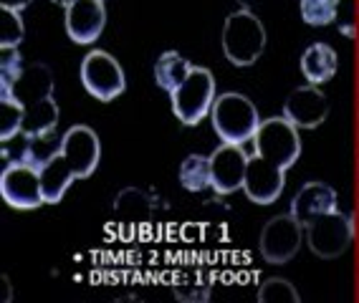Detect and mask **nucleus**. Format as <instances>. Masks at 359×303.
<instances>
[{"label":"nucleus","instance_id":"nucleus-1","mask_svg":"<svg viewBox=\"0 0 359 303\" xmlns=\"http://www.w3.org/2000/svg\"><path fill=\"white\" fill-rule=\"evenodd\" d=\"M253 144L256 152L248 155L243 190L250 202L271 205L286 188V169L302 157V136L286 116H271L261 122Z\"/></svg>","mask_w":359,"mask_h":303},{"label":"nucleus","instance_id":"nucleus-2","mask_svg":"<svg viewBox=\"0 0 359 303\" xmlns=\"http://www.w3.org/2000/svg\"><path fill=\"white\" fill-rule=\"evenodd\" d=\"M210 122L215 134L228 144H245L256 136L261 127V116H258L256 104L243 94L236 91H225L215 97L210 109Z\"/></svg>","mask_w":359,"mask_h":303},{"label":"nucleus","instance_id":"nucleus-3","mask_svg":"<svg viewBox=\"0 0 359 303\" xmlns=\"http://www.w3.org/2000/svg\"><path fill=\"white\" fill-rule=\"evenodd\" d=\"M266 51V28L256 13L241 8L223 23V53L233 66H250Z\"/></svg>","mask_w":359,"mask_h":303},{"label":"nucleus","instance_id":"nucleus-4","mask_svg":"<svg viewBox=\"0 0 359 303\" xmlns=\"http://www.w3.org/2000/svg\"><path fill=\"white\" fill-rule=\"evenodd\" d=\"M170 99L180 122L185 127H198L210 114L215 101V76L203 66H193V71L170 94Z\"/></svg>","mask_w":359,"mask_h":303},{"label":"nucleus","instance_id":"nucleus-5","mask_svg":"<svg viewBox=\"0 0 359 303\" xmlns=\"http://www.w3.org/2000/svg\"><path fill=\"white\" fill-rule=\"evenodd\" d=\"M304 235H306L309 251L324 260H332L344 255L346 248L352 246L354 223L349 215H344L337 207L332 213L319 215L309 225H304Z\"/></svg>","mask_w":359,"mask_h":303},{"label":"nucleus","instance_id":"nucleus-6","mask_svg":"<svg viewBox=\"0 0 359 303\" xmlns=\"http://www.w3.org/2000/svg\"><path fill=\"white\" fill-rule=\"evenodd\" d=\"M81 84L99 101H114L127 89V78L111 53L94 48L81 61Z\"/></svg>","mask_w":359,"mask_h":303},{"label":"nucleus","instance_id":"nucleus-7","mask_svg":"<svg viewBox=\"0 0 359 303\" xmlns=\"http://www.w3.org/2000/svg\"><path fill=\"white\" fill-rule=\"evenodd\" d=\"M304 225L294 218L291 213H283L271 218L261 230V240H258V251H261L263 260L271 265H283L294 258L299 248H302Z\"/></svg>","mask_w":359,"mask_h":303},{"label":"nucleus","instance_id":"nucleus-8","mask_svg":"<svg viewBox=\"0 0 359 303\" xmlns=\"http://www.w3.org/2000/svg\"><path fill=\"white\" fill-rule=\"evenodd\" d=\"M0 195L15 210H36L46 205L41 169L23 162H8L0 174Z\"/></svg>","mask_w":359,"mask_h":303},{"label":"nucleus","instance_id":"nucleus-9","mask_svg":"<svg viewBox=\"0 0 359 303\" xmlns=\"http://www.w3.org/2000/svg\"><path fill=\"white\" fill-rule=\"evenodd\" d=\"M61 157L76 180L91 177L94 169L99 167V157H102V142H99L97 132L83 124L66 129V134L61 136Z\"/></svg>","mask_w":359,"mask_h":303},{"label":"nucleus","instance_id":"nucleus-10","mask_svg":"<svg viewBox=\"0 0 359 303\" xmlns=\"http://www.w3.org/2000/svg\"><path fill=\"white\" fill-rule=\"evenodd\" d=\"M245 169H248V155L243 144L223 142L210 155V188L218 195H233L243 190Z\"/></svg>","mask_w":359,"mask_h":303},{"label":"nucleus","instance_id":"nucleus-11","mask_svg":"<svg viewBox=\"0 0 359 303\" xmlns=\"http://www.w3.org/2000/svg\"><path fill=\"white\" fill-rule=\"evenodd\" d=\"M283 116L294 124L296 129H316L319 124L327 122L329 116L327 94L314 84L299 86L283 101Z\"/></svg>","mask_w":359,"mask_h":303},{"label":"nucleus","instance_id":"nucleus-12","mask_svg":"<svg viewBox=\"0 0 359 303\" xmlns=\"http://www.w3.org/2000/svg\"><path fill=\"white\" fill-rule=\"evenodd\" d=\"M66 33L79 45H89L102 36L107 26V10L104 0H74L66 8Z\"/></svg>","mask_w":359,"mask_h":303},{"label":"nucleus","instance_id":"nucleus-13","mask_svg":"<svg viewBox=\"0 0 359 303\" xmlns=\"http://www.w3.org/2000/svg\"><path fill=\"white\" fill-rule=\"evenodd\" d=\"M337 207H339L337 190L324 185V182H306V185L294 195L289 213L294 215L302 225H309L314 218H319V215H324V213H332Z\"/></svg>","mask_w":359,"mask_h":303},{"label":"nucleus","instance_id":"nucleus-14","mask_svg":"<svg viewBox=\"0 0 359 303\" xmlns=\"http://www.w3.org/2000/svg\"><path fill=\"white\" fill-rule=\"evenodd\" d=\"M0 86H8V89L13 91V97L18 99L20 106L28 109L33 104L53 97V73L46 64H31L23 69V73H20V78L15 84H0Z\"/></svg>","mask_w":359,"mask_h":303},{"label":"nucleus","instance_id":"nucleus-15","mask_svg":"<svg viewBox=\"0 0 359 303\" xmlns=\"http://www.w3.org/2000/svg\"><path fill=\"white\" fill-rule=\"evenodd\" d=\"M339 69V56L329 43H311L302 56V73L309 84H324Z\"/></svg>","mask_w":359,"mask_h":303},{"label":"nucleus","instance_id":"nucleus-16","mask_svg":"<svg viewBox=\"0 0 359 303\" xmlns=\"http://www.w3.org/2000/svg\"><path fill=\"white\" fill-rule=\"evenodd\" d=\"M41 182H43V197L48 205H56V202L64 200V195H66V190L71 188V182H76V177L71 174L69 164H66L64 157H61V149L41 167Z\"/></svg>","mask_w":359,"mask_h":303},{"label":"nucleus","instance_id":"nucleus-17","mask_svg":"<svg viewBox=\"0 0 359 303\" xmlns=\"http://www.w3.org/2000/svg\"><path fill=\"white\" fill-rule=\"evenodd\" d=\"M58 149H61V139H56V132H48V134H41V136L20 134V149L15 152L11 162H23V164H31V167L41 169L46 162L56 155Z\"/></svg>","mask_w":359,"mask_h":303},{"label":"nucleus","instance_id":"nucleus-18","mask_svg":"<svg viewBox=\"0 0 359 303\" xmlns=\"http://www.w3.org/2000/svg\"><path fill=\"white\" fill-rule=\"evenodd\" d=\"M190 71H193V64L177 51H165L154 61V81H157V86H160L162 91H167V94H172V91L185 81Z\"/></svg>","mask_w":359,"mask_h":303},{"label":"nucleus","instance_id":"nucleus-19","mask_svg":"<svg viewBox=\"0 0 359 303\" xmlns=\"http://www.w3.org/2000/svg\"><path fill=\"white\" fill-rule=\"evenodd\" d=\"M56 127H58V104L53 97L23 109V127H20V134L23 136L48 134V132H56Z\"/></svg>","mask_w":359,"mask_h":303},{"label":"nucleus","instance_id":"nucleus-20","mask_svg":"<svg viewBox=\"0 0 359 303\" xmlns=\"http://www.w3.org/2000/svg\"><path fill=\"white\" fill-rule=\"evenodd\" d=\"M114 213L124 223H147L152 218V197L137 188H127L116 195Z\"/></svg>","mask_w":359,"mask_h":303},{"label":"nucleus","instance_id":"nucleus-21","mask_svg":"<svg viewBox=\"0 0 359 303\" xmlns=\"http://www.w3.org/2000/svg\"><path fill=\"white\" fill-rule=\"evenodd\" d=\"M20 127H23V106L13 97V91L0 86V139L11 142L20 136Z\"/></svg>","mask_w":359,"mask_h":303},{"label":"nucleus","instance_id":"nucleus-22","mask_svg":"<svg viewBox=\"0 0 359 303\" xmlns=\"http://www.w3.org/2000/svg\"><path fill=\"white\" fill-rule=\"evenodd\" d=\"M180 182L187 192H203L210 188V157L187 155L180 164Z\"/></svg>","mask_w":359,"mask_h":303},{"label":"nucleus","instance_id":"nucleus-23","mask_svg":"<svg viewBox=\"0 0 359 303\" xmlns=\"http://www.w3.org/2000/svg\"><path fill=\"white\" fill-rule=\"evenodd\" d=\"M299 10H302L304 23L321 28L337 20L339 0H299Z\"/></svg>","mask_w":359,"mask_h":303},{"label":"nucleus","instance_id":"nucleus-24","mask_svg":"<svg viewBox=\"0 0 359 303\" xmlns=\"http://www.w3.org/2000/svg\"><path fill=\"white\" fill-rule=\"evenodd\" d=\"M256 298L261 303H302L299 290L286 278H266L258 288Z\"/></svg>","mask_w":359,"mask_h":303},{"label":"nucleus","instance_id":"nucleus-25","mask_svg":"<svg viewBox=\"0 0 359 303\" xmlns=\"http://www.w3.org/2000/svg\"><path fill=\"white\" fill-rule=\"evenodd\" d=\"M0 13H3V20H0V45L3 48H18L20 41H23V33H26L20 10L0 6Z\"/></svg>","mask_w":359,"mask_h":303},{"label":"nucleus","instance_id":"nucleus-26","mask_svg":"<svg viewBox=\"0 0 359 303\" xmlns=\"http://www.w3.org/2000/svg\"><path fill=\"white\" fill-rule=\"evenodd\" d=\"M26 64L20 56L18 48H3V58H0V84H15L23 73Z\"/></svg>","mask_w":359,"mask_h":303},{"label":"nucleus","instance_id":"nucleus-27","mask_svg":"<svg viewBox=\"0 0 359 303\" xmlns=\"http://www.w3.org/2000/svg\"><path fill=\"white\" fill-rule=\"evenodd\" d=\"M175 298H180V301L185 303H203L210 298V286L208 283H190V286H177V288H172Z\"/></svg>","mask_w":359,"mask_h":303},{"label":"nucleus","instance_id":"nucleus-28","mask_svg":"<svg viewBox=\"0 0 359 303\" xmlns=\"http://www.w3.org/2000/svg\"><path fill=\"white\" fill-rule=\"evenodd\" d=\"M31 3H33V0H3V6L15 8V10H23V8H28Z\"/></svg>","mask_w":359,"mask_h":303},{"label":"nucleus","instance_id":"nucleus-29","mask_svg":"<svg viewBox=\"0 0 359 303\" xmlns=\"http://www.w3.org/2000/svg\"><path fill=\"white\" fill-rule=\"evenodd\" d=\"M53 3H56V6H64V8H69L71 3H74V0H53Z\"/></svg>","mask_w":359,"mask_h":303}]
</instances>
